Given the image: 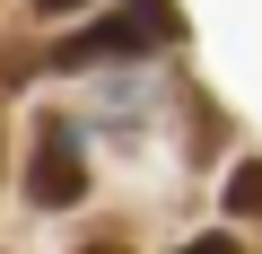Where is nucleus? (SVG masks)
<instances>
[{
  "mask_svg": "<svg viewBox=\"0 0 262 254\" xmlns=\"http://www.w3.org/2000/svg\"><path fill=\"white\" fill-rule=\"evenodd\" d=\"M79 254H122V245H114V237H96V245H79Z\"/></svg>",
  "mask_w": 262,
  "mask_h": 254,
  "instance_id": "7",
  "label": "nucleus"
},
{
  "mask_svg": "<svg viewBox=\"0 0 262 254\" xmlns=\"http://www.w3.org/2000/svg\"><path fill=\"white\" fill-rule=\"evenodd\" d=\"M27 193L44 202V210H70L79 193H88V149H79V132L61 114H44L35 123V167H27Z\"/></svg>",
  "mask_w": 262,
  "mask_h": 254,
  "instance_id": "1",
  "label": "nucleus"
},
{
  "mask_svg": "<svg viewBox=\"0 0 262 254\" xmlns=\"http://www.w3.org/2000/svg\"><path fill=\"white\" fill-rule=\"evenodd\" d=\"M149 44H166V35H158L140 9H122V18H96L88 35H70V44L53 53V70H88V62H140Z\"/></svg>",
  "mask_w": 262,
  "mask_h": 254,
  "instance_id": "2",
  "label": "nucleus"
},
{
  "mask_svg": "<svg viewBox=\"0 0 262 254\" xmlns=\"http://www.w3.org/2000/svg\"><path fill=\"white\" fill-rule=\"evenodd\" d=\"M184 254H236V237H192Z\"/></svg>",
  "mask_w": 262,
  "mask_h": 254,
  "instance_id": "5",
  "label": "nucleus"
},
{
  "mask_svg": "<svg viewBox=\"0 0 262 254\" xmlns=\"http://www.w3.org/2000/svg\"><path fill=\"white\" fill-rule=\"evenodd\" d=\"M131 9H140V18L166 35V44H184V9H175V0H131Z\"/></svg>",
  "mask_w": 262,
  "mask_h": 254,
  "instance_id": "4",
  "label": "nucleus"
},
{
  "mask_svg": "<svg viewBox=\"0 0 262 254\" xmlns=\"http://www.w3.org/2000/svg\"><path fill=\"white\" fill-rule=\"evenodd\" d=\"M35 9H44V18H61V9H88V0H35Z\"/></svg>",
  "mask_w": 262,
  "mask_h": 254,
  "instance_id": "6",
  "label": "nucleus"
},
{
  "mask_svg": "<svg viewBox=\"0 0 262 254\" xmlns=\"http://www.w3.org/2000/svg\"><path fill=\"white\" fill-rule=\"evenodd\" d=\"M227 210H236V219H262V158H245V167L227 175Z\"/></svg>",
  "mask_w": 262,
  "mask_h": 254,
  "instance_id": "3",
  "label": "nucleus"
}]
</instances>
